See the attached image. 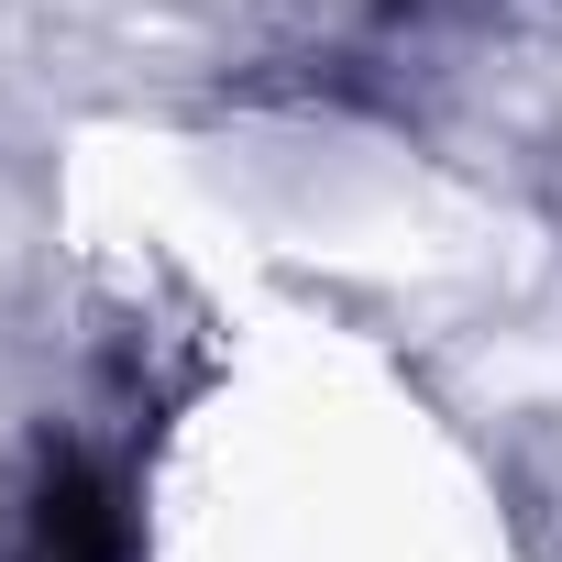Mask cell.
I'll list each match as a JSON object with an SVG mask.
<instances>
[{
	"label": "cell",
	"instance_id": "6da1fadb",
	"mask_svg": "<svg viewBox=\"0 0 562 562\" xmlns=\"http://www.w3.org/2000/svg\"><path fill=\"white\" fill-rule=\"evenodd\" d=\"M0 562H144L133 452L122 441H45L0 507Z\"/></svg>",
	"mask_w": 562,
	"mask_h": 562
}]
</instances>
